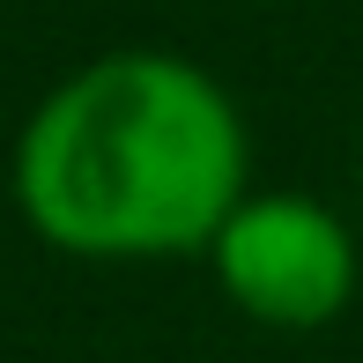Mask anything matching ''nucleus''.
Wrapping results in <instances>:
<instances>
[{
    "label": "nucleus",
    "instance_id": "nucleus-1",
    "mask_svg": "<svg viewBox=\"0 0 363 363\" xmlns=\"http://www.w3.org/2000/svg\"><path fill=\"white\" fill-rule=\"evenodd\" d=\"M245 111L186 52H104L74 67L15 134V208L74 259L208 252L245 201Z\"/></svg>",
    "mask_w": 363,
    "mask_h": 363
},
{
    "label": "nucleus",
    "instance_id": "nucleus-2",
    "mask_svg": "<svg viewBox=\"0 0 363 363\" xmlns=\"http://www.w3.org/2000/svg\"><path fill=\"white\" fill-rule=\"evenodd\" d=\"M208 267L230 304L274 334L334 326L363 282L356 230L319 193H245L208 245Z\"/></svg>",
    "mask_w": 363,
    "mask_h": 363
}]
</instances>
